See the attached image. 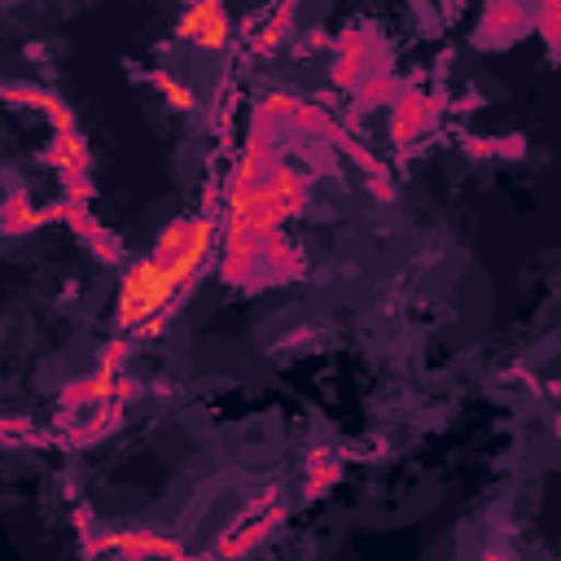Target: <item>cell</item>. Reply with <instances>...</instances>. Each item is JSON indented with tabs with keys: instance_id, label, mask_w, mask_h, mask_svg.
<instances>
[{
	"instance_id": "7a4b0ae2",
	"label": "cell",
	"mask_w": 561,
	"mask_h": 561,
	"mask_svg": "<svg viewBox=\"0 0 561 561\" xmlns=\"http://www.w3.org/2000/svg\"><path fill=\"white\" fill-rule=\"evenodd\" d=\"M180 35L197 39L202 48H224V39H228V18H224L219 4H197V9H188V13L180 18Z\"/></svg>"
},
{
	"instance_id": "3957f363",
	"label": "cell",
	"mask_w": 561,
	"mask_h": 561,
	"mask_svg": "<svg viewBox=\"0 0 561 561\" xmlns=\"http://www.w3.org/2000/svg\"><path fill=\"white\" fill-rule=\"evenodd\" d=\"M162 88H167V96H171V101H180V110H188V105H193V96H188V92H184L180 83H171V79H162Z\"/></svg>"
},
{
	"instance_id": "6da1fadb",
	"label": "cell",
	"mask_w": 561,
	"mask_h": 561,
	"mask_svg": "<svg viewBox=\"0 0 561 561\" xmlns=\"http://www.w3.org/2000/svg\"><path fill=\"white\" fill-rule=\"evenodd\" d=\"M210 241H215V224L210 219H193V224H171L158 241V250L127 267L123 276V289H118V324L136 329V324H149L206 263L210 254Z\"/></svg>"
}]
</instances>
